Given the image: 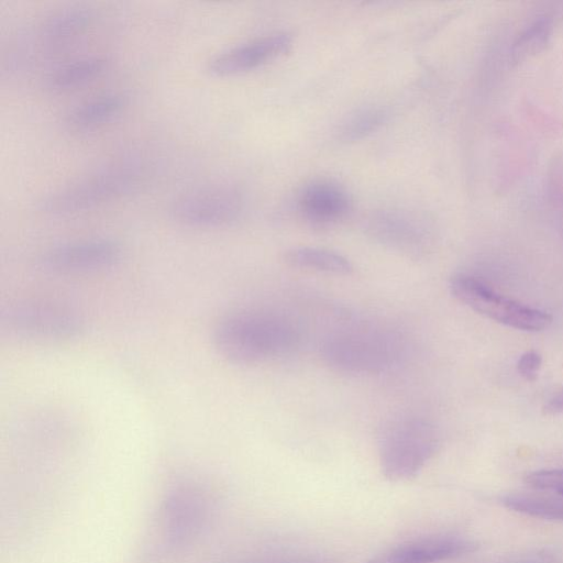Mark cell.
<instances>
[{
  "mask_svg": "<svg viewBox=\"0 0 563 563\" xmlns=\"http://www.w3.org/2000/svg\"><path fill=\"white\" fill-rule=\"evenodd\" d=\"M388 117V110L382 106L358 109L340 124L338 139L343 142L362 140L384 125Z\"/></svg>",
  "mask_w": 563,
  "mask_h": 563,
  "instance_id": "cell-18",
  "label": "cell"
},
{
  "mask_svg": "<svg viewBox=\"0 0 563 563\" xmlns=\"http://www.w3.org/2000/svg\"><path fill=\"white\" fill-rule=\"evenodd\" d=\"M452 296L473 311L516 330L537 332L552 322L548 312L509 299L484 282L466 275L455 274L450 279Z\"/></svg>",
  "mask_w": 563,
  "mask_h": 563,
  "instance_id": "cell-4",
  "label": "cell"
},
{
  "mask_svg": "<svg viewBox=\"0 0 563 563\" xmlns=\"http://www.w3.org/2000/svg\"><path fill=\"white\" fill-rule=\"evenodd\" d=\"M394 346L384 335L357 332L331 338L324 346L328 362L350 372H377L394 358Z\"/></svg>",
  "mask_w": 563,
  "mask_h": 563,
  "instance_id": "cell-9",
  "label": "cell"
},
{
  "mask_svg": "<svg viewBox=\"0 0 563 563\" xmlns=\"http://www.w3.org/2000/svg\"><path fill=\"white\" fill-rule=\"evenodd\" d=\"M526 483L534 489L563 497V468L531 472L526 476Z\"/></svg>",
  "mask_w": 563,
  "mask_h": 563,
  "instance_id": "cell-20",
  "label": "cell"
},
{
  "mask_svg": "<svg viewBox=\"0 0 563 563\" xmlns=\"http://www.w3.org/2000/svg\"><path fill=\"white\" fill-rule=\"evenodd\" d=\"M122 256L121 245L109 239H89L60 244L41 257L42 267L58 274L103 271L114 266Z\"/></svg>",
  "mask_w": 563,
  "mask_h": 563,
  "instance_id": "cell-8",
  "label": "cell"
},
{
  "mask_svg": "<svg viewBox=\"0 0 563 563\" xmlns=\"http://www.w3.org/2000/svg\"><path fill=\"white\" fill-rule=\"evenodd\" d=\"M438 444V432L426 419L400 417L388 421L378 442L384 475L390 481L415 476L434 454Z\"/></svg>",
  "mask_w": 563,
  "mask_h": 563,
  "instance_id": "cell-2",
  "label": "cell"
},
{
  "mask_svg": "<svg viewBox=\"0 0 563 563\" xmlns=\"http://www.w3.org/2000/svg\"><path fill=\"white\" fill-rule=\"evenodd\" d=\"M365 230L377 243L408 256H421L433 241V231L427 219L401 208H384L373 212Z\"/></svg>",
  "mask_w": 563,
  "mask_h": 563,
  "instance_id": "cell-6",
  "label": "cell"
},
{
  "mask_svg": "<svg viewBox=\"0 0 563 563\" xmlns=\"http://www.w3.org/2000/svg\"><path fill=\"white\" fill-rule=\"evenodd\" d=\"M542 365V356L533 350L520 355L517 362V371L528 382L536 380Z\"/></svg>",
  "mask_w": 563,
  "mask_h": 563,
  "instance_id": "cell-21",
  "label": "cell"
},
{
  "mask_svg": "<svg viewBox=\"0 0 563 563\" xmlns=\"http://www.w3.org/2000/svg\"><path fill=\"white\" fill-rule=\"evenodd\" d=\"M296 207L306 221L325 227L347 216L352 209V198L339 183L319 178L302 186L297 195Z\"/></svg>",
  "mask_w": 563,
  "mask_h": 563,
  "instance_id": "cell-10",
  "label": "cell"
},
{
  "mask_svg": "<svg viewBox=\"0 0 563 563\" xmlns=\"http://www.w3.org/2000/svg\"><path fill=\"white\" fill-rule=\"evenodd\" d=\"M517 563H550V562L548 561L547 558H543V556H532V558L525 559Z\"/></svg>",
  "mask_w": 563,
  "mask_h": 563,
  "instance_id": "cell-23",
  "label": "cell"
},
{
  "mask_svg": "<svg viewBox=\"0 0 563 563\" xmlns=\"http://www.w3.org/2000/svg\"><path fill=\"white\" fill-rule=\"evenodd\" d=\"M562 233H563V225H562Z\"/></svg>",
  "mask_w": 563,
  "mask_h": 563,
  "instance_id": "cell-24",
  "label": "cell"
},
{
  "mask_svg": "<svg viewBox=\"0 0 563 563\" xmlns=\"http://www.w3.org/2000/svg\"><path fill=\"white\" fill-rule=\"evenodd\" d=\"M501 503L514 511L563 522V499L551 496L515 493L501 498Z\"/></svg>",
  "mask_w": 563,
  "mask_h": 563,
  "instance_id": "cell-17",
  "label": "cell"
},
{
  "mask_svg": "<svg viewBox=\"0 0 563 563\" xmlns=\"http://www.w3.org/2000/svg\"><path fill=\"white\" fill-rule=\"evenodd\" d=\"M92 20L91 12L82 8H70L47 18L41 27L42 35L51 42H64L81 33Z\"/></svg>",
  "mask_w": 563,
  "mask_h": 563,
  "instance_id": "cell-19",
  "label": "cell"
},
{
  "mask_svg": "<svg viewBox=\"0 0 563 563\" xmlns=\"http://www.w3.org/2000/svg\"><path fill=\"white\" fill-rule=\"evenodd\" d=\"M553 33V21L549 15H539L529 22L516 36L510 47V60L520 64L541 53Z\"/></svg>",
  "mask_w": 563,
  "mask_h": 563,
  "instance_id": "cell-16",
  "label": "cell"
},
{
  "mask_svg": "<svg viewBox=\"0 0 563 563\" xmlns=\"http://www.w3.org/2000/svg\"><path fill=\"white\" fill-rule=\"evenodd\" d=\"M543 411L547 415H562L563 413V389L553 395L543 406Z\"/></svg>",
  "mask_w": 563,
  "mask_h": 563,
  "instance_id": "cell-22",
  "label": "cell"
},
{
  "mask_svg": "<svg viewBox=\"0 0 563 563\" xmlns=\"http://www.w3.org/2000/svg\"><path fill=\"white\" fill-rule=\"evenodd\" d=\"M298 333L285 317L269 311L244 310L222 318L213 331V345L227 361L252 365L289 353Z\"/></svg>",
  "mask_w": 563,
  "mask_h": 563,
  "instance_id": "cell-1",
  "label": "cell"
},
{
  "mask_svg": "<svg viewBox=\"0 0 563 563\" xmlns=\"http://www.w3.org/2000/svg\"><path fill=\"white\" fill-rule=\"evenodd\" d=\"M125 107V98L107 95L86 101L67 115L66 123L74 130L93 129L118 115Z\"/></svg>",
  "mask_w": 563,
  "mask_h": 563,
  "instance_id": "cell-14",
  "label": "cell"
},
{
  "mask_svg": "<svg viewBox=\"0 0 563 563\" xmlns=\"http://www.w3.org/2000/svg\"><path fill=\"white\" fill-rule=\"evenodd\" d=\"M291 44L286 33H276L231 48L212 58L210 74L219 77L233 76L255 69L285 53Z\"/></svg>",
  "mask_w": 563,
  "mask_h": 563,
  "instance_id": "cell-11",
  "label": "cell"
},
{
  "mask_svg": "<svg viewBox=\"0 0 563 563\" xmlns=\"http://www.w3.org/2000/svg\"><path fill=\"white\" fill-rule=\"evenodd\" d=\"M107 60L101 57H86L64 64L44 79V86L51 91H66L86 85L103 74Z\"/></svg>",
  "mask_w": 563,
  "mask_h": 563,
  "instance_id": "cell-13",
  "label": "cell"
},
{
  "mask_svg": "<svg viewBox=\"0 0 563 563\" xmlns=\"http://www.w3.org/2000/svg\"><path fill=\"white\" fill-rule=\"evenodd\" d=\"M2 330L36 342H64L79 338L86 321L78 310L47 300H24L7 306L0 316Z\"/></svg>",
  "mask_w": 563,
  "mask_h": 563,
  "instance_id": "cell-3",
  "label": "cell"
},
{
  "mask_svg": "<svg viewBox=\"0 0 563 563\" xmlns=\"http://www.w3.org/2000/svg\"><path fill=\"white\" fill-rule=\"evenodd\" d=\"M477 544L457 536H438L388 549L366 563H435L473 552Z\"/></svg>",
  "mask_w": 563,
  "mask_h": 563,
  "instance_id": "cell-12",
  "label": "cell"
},
{
  "mask_svg": "<svg viewBox=\"0 0 563 563\" xmlns=\"http://www.w3.org/2000/svg\"><path fill=\"white\" fill-rule=\"evenodd\" d=\"M137 175L129 167H115L81 179L47 196L40 209L53 216L86 211L131 191Z\"/></svg>",
  "mask_w": 563,
  "mask_h": 563,
  "instance_id": "cell-5",
  "label": "cell"
},
{
  "mask_svg": "<svg viewBox=\"0 0 563 563\" xmlns=\"http://www.w3.org/2000/svg\"><path fill=\"white\" fill-rule=\"evenodd\" d=\"M245 200L232 186H213L180 196L170 212L178 222L197 228H217L236 221Z\"/></svg>",
  "mask_w": 563,
  "mask_h": 563,
  "instance_id": "cell-7",
  "label": "cell"
},
{
  "mask_svg": "<svg viewBox=\"0 0 563 563\" xmlns=\"http://www.w3.org/2000/svg\"><path fill=\"white\" fill-rule=\"evenodd\" d=\"M285 261L292 267L329 274L346 275L353 271L351 262L345 256L320 247H294L286 252Z\"/></svg>",
  "mask_w": 563,
  "mask_h": 563,
  "instance_id": "cell-15",
  "label": "cell"
}]
</instances>
